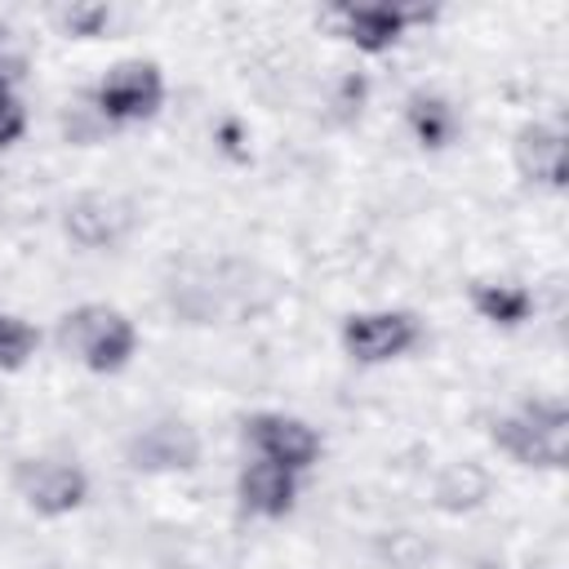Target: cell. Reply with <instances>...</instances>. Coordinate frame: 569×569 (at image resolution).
<instances>
[{
    "mask_svg": "<svg viewBox=\"0 0 569 569\" xmlns=\"http://www.w3.org/2000/svg\"><path fill=\"white\" fill-rule=\"evenodd\" d=\"M493 440L529 467H560L569 453V413L560 400H529L516 418L493 427Z\"/></svg>",
    "mask_w": 569,
    "mask_h": 569,
    "instance_id": "cell-1",
    "label": "cell"
},
{
    "mask_svg": "<svg viewBox=\"0 0 569 569\" xmlns=\"http://www.w3.org/2000/svg\"><path fill=\"white\" fill-rule=\"evenodd\" d=\"M62 342L84 356L89 369L116 373L133 356V325L107 307H80L62 320Z\"/></svg>",
    "mask_w": 569,
    "mask_h": 569,
    "instance_id": "cell-2",
    "label": "cell"
},
{
    "mask_svg": "<svg viewBox=\"0 0 569 569\" xmlns=\"http://www.w3.org/2000/svg\"><path fill=\"white\" fill-rule=\"evenodd\" d=\"M164 98V84H160V71L147 67V62H124L116 67L102 84H98V111L102 120H142L160 107Z\"/></svg>",
    "mask_w": 569,
    "mask_h": 569,
    "instance_id": "cell-3",
    "label": "cell"
},
{
    "mask_svg": "<svg viewBox=\"0 0 569 569\" xmlns=\"http://www.w3.org/2000/svg\"><path fill=\"white\" fill-rule=\"evenodd\" d=\"M418 338V325L413 316L405 311H369V316H351L347 329H342V342L356 360L365 365H378V360H391L400 351H409Z\"/></svg>",
    "mask_w": 569,
    "mask_h": 569,
    "instance_id": "cell-4",
    "label": "cell"
},
{
    "mask_svg": "<svg viewBox=\"0 0 569 569\" xmlns=\"http://www.w3.org/2000/svg\"><path fill=\"white\" fill-rule=\"evenodd\" d=\"M249 440L258 449V458L267 462H280L289 471L298 467H311L316 453H320V436L302 422V418H284V413H262L249 422Z\"/></svg>",
    "mask_w": 569,
    "mask_h": 569,
    "instance_id": "cell-5",
    "label": "cell"
},
{
    "mask_svg": "<svg viewBox=\"0 0 569 569\" xmlns=\"http://www.w3.org/2000/svg\"><path fill=\"white\" fill-rule=\"evenodd\" d=\"M18 489H22V498L40 516H62V511L80 507V498H84L89 485H84V471L67 467V462H22Z\"/></svg>",
    "mask_w": 569,
    "mask_h": 569,
    "instance_id": "cell-6",
    "label": "cell"
},
{
    "mask_svg": "<svg viewBox=\"0 0 569 569\" xmlns=\"http://www.w3.org/2000/svg\"><path fill=\"white\" fill-rule=\"evenodd\" d=\"M169 307L191 320V325H204L213 320L222 307H227V280H222V267H209V262H187L173 271L169 280Z\"/></svg>",
    "mask_w": 569,
    "mask_h": 569,
    "instance_id": "cell-7",
    "label": "cell"
},
{
    "mask_svg": "<svg viewBox=\"0 0 569 569\" xmlns=\"http://www.w3.org/2000/svg\"><path fill=\"white\" fill-rule=\"evenodd\" d=\"M200 458V440L182 422H156L129 445V462L142 471H187Z\"/></svg>",
    "mask_w": 569,
    "mask_h": 569,
    "instance_id": "cell-8",
    "label": "cell"
},
{
    "mask_svg": "<svg viewBox=\"0 0 569 569\" xmlns=\"http://www.w3.org/2000/svg\"><path fill=\"white\" fill-rule=\"evenodd\" d=\"M413 18H427V13H422V9H396V4H347V9L338 13L342 36H347L351 44L369 49V53L396 44V36H400Z\"/></svg>",
    "mask_w": 569,
    "mask_h": 569,
    "instance_id": "cell-9",
    "label": "cell"
},
{
    "mask_svg": "<svg viewBox=\"0 0 569 569\" xmlns=\"http://www.w3.org/2000/svg\"><path fill=\"white\" fill-rule=\"evenodd\" d=\"M129 231V209L111 196H80L71 209H67V236L84 249H102V244H116L120 236Z\"/></svg>",
    "mask_w": 569,
    "mask_h": 569,
    "instance_id": "cell-10",
    "label": "cell"
},
{
    "mask_svg": "<svg viewBox=\"0 0 569 569\" xmlns=\"http://www.w3.org/2000/svg\"><path fill=\"white\" fill-rule=\"evenodd\" d=\"M516 164L529 182L565 187V138L551 124H525L516 138Z\"/></svg>",
    "mask_w": 569,
    "mask_h": 569,
    "instance_id": "cell-11",
    "label": "cell"
},
{
    "mask_svg": "<svg viewBox=\"0 0 569 569\" xmlns=\"http://www.w3.org/2000/svg\"><path fill=\"white\" fill-rule=\"evenodd\" d=\"M240 502L258 516H284L293 507V471L280 462H249L240 471Z\"/></svg>",
    "mask_w": 569,
    "mask_h": 569,
    "instance_id": "cell-12",
    "label": "cell"
},
{
    "mask_svg": "<svg viewBox=\"0 0 569 569\" xmlns=\"http://www.w3.org/2000/svg\"><path fill=\"white\" fill-rule=\"evenodd\" d=\"M489 489H493L489 471H485L480 462L462 458V462H449V467L436 476L431 498H436L440 511H476V507L489 498Z\"/></svg>",
    "mask_w": 569,
    "mask_h": 569,
    "instance_id": "cell-13",
    "label": "cell"
},
{
    "mask_svg": "<svg viewBox=\"0 0 569 569\" xmlns=\"http://www.w3.org/2000/svg\"><path fill=\"white\" fill-rule=\"evenodd\" d=\"M409 129L418 133L422 147H445V142L453 138V129H458V116H453V107H449L445 98H436V93H413V98H409Z\"/></svg>",
    "mask_w": 569,
    "mask_h": 569,
    "instance_id": "cell-14",
    "label": "cell"
},
{
    "mask_svg": "<svg viewBox=\"0 0 569 569\" xmlns=\"http://www.w3.org/2000/svg\"><path fill=\"white\" fill-rule=\"evenodd\" d=\"M529 293L520 284H480L476 289V311L493 325H520L529 316Z\"/></svg>",
    "mask_w": 569,
    "mask_h": 569,
    "instance_id": "cell-15",
    "label": "cell"
},
{
    "mask_svg": "<svg viewBox=\"0 0 569 569\" xmlns=\"http://www.w3.org/2000/svg\"><path fill=\"white\" fill-rule=\"evenodd\" d=\"M378 556L391 565V569H422V560L431 556L427 538L422 533H409V529H396L378 542Z\"/></svg>",
    "mask_w": 569,
    "mask_h": 569,
    "instance_id": "cell-16",
    "label": "cell"
},
{
    "mask_svg": "<svg viewBox=\"0 0 569 569\" xmlns=\"http://www.w3.org/2000/svg\"><path fill=\"white\" fill-rule=\"evenodd\" d=\"M31 347H36L31 325H22V320H13V316H0V369L22 365V360L31 356Z\"/></svg>",
    "mask_w": 569,
    "mask_h": 569,
    "instance_id": "cell-17",
    "label": "cell"
},
{
    "mask_svg": "<svg viewBox=\"0 0 569 569\" xmlns=\"http://www.w3.org/2000/svg\"><path fill=\"white\" fill-rule=\"evenodd\" d=\"M365 89H369V84H365V76H356V71L338 80V93H333V107H338V116H342V120H351V116L360 111V102H365Z\"/></svg>",
    "mask_w": 569,
    "mask_h": 569,
    "instance_id": "cell-18",
    "label": "cell"
},
{
    "mask_svg": "<svg viewBox=\"0 0 569 569\" xmlns=\"http://www.w3.org/2000/svg\"><path fill=\"white\" fill-rule=\"evenodd\" d=\"M102 22H107V9H102V4H80V9H67V13H62V27H67L71 36H93Z\"/></svg>",
    "mask_w": 569,
    "mask_h": 569,
    "instance_id": "cell-19",
    "label": "cell"
},
{
    "mask_svg": "<svg viewBox=\"0 0 569 569\" xmlns=\"http://www.w3.org/2000/svg\"><path fill=\"white\" fill-rule=\"evenodd\" d=\"M22 133V107L9 98V89H0V147L13 142Z\"/></svg>",
    "mask_w": 569,
    "mask_h": 569,
    "instance_id": "cell-20",
    "label": "cell"
},
{
    "mask_svg": "<svg viewBox=\"0 0 569 569\" xmlns=\"http://www.w3.org/2000/svg\"><path fill=\"white\" fill-rule=\"evenodd\" d=\"M471 569H498V565H489V560H480V565H471Z\"/></svg>",
    "mask_w": 569,
    "mask_h": 569,
    "instance_id": "cell-21",
    "label": "cell"
},
{
    "mask_svg": "<svg viewBox=\"0 0 569 569\" xmlns=\"http://www.w3.org/2000/svg\"><path fill=\"white\" fill-rule=\"evenodd\" d=\"M0 89H4V71H0Z\"/></svg>",
    "mask_w": 569,
    "mask_h": 569,
    "instance_id": "cell-22",
    "label": "cell"
}]
</instances>
